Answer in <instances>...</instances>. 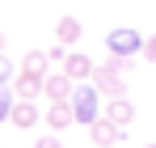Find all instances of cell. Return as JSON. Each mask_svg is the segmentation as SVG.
<instances>
[{"label":"cell","instance_id":"obj_1","mask_svg":"<svg viewBox=\"0 0 156 148\" xmlns=\"http://www.w3.org/2000/svg\"><path fill=\"white\" fill-rule=\"evenodd\" d=\"M122 68H127L122 59H110V64H101V68L93 72V80H89V85H93V89H97L105 102L127 98V80H122Z\"/></svg>","mask_w":156,"mask_h":148},{"label":"cell","instance_id":"obj_2","mask_svg":"<svg viewBox=\"0 0 156 148\" xmlns=\"http://www.w3.org/2000/svg\"><path fill=\"white\" fill-rule=\"evenodd\" d=\"M105 47H110V55L114 59H135V55H144V34L139 30H131V25H118V30H110L105 34Z\"/></svg>","mask_w":156,"mask_h":148},{"label":"cell","instance_id":"obj_3","mask_svg":"<svg viewBox=\"0 0 156 148\" xmlns=\"http://www.w3.org/2000/svg\"><path fill=\"white\" fill-rule=\"evenodd\" d=\"M101 93L93 89V85H76V93H72V114H76L80 127H93L97 119H101Z\"/></svg>","mask_w":156,"mask_h":148},{"label":"cell","instance_id":"obj_4","mask_svg":"<svg viewBox=\"0 0 156 148\" xmlns=\"http://www.w3.org/2000/svg\"><path fill=\"white\" fill-rule=\"evenodd\" d=\"M42 93H47V102H72V93H76V80L68 72H47V80H42Z\"/></svg>","mask_w":156,"mask_h":148},{"label":"cell","instance_id":"obj_5","mask_svg":"<svg viewBox=\"0 0 156 148\" xmlns=\"http://www.w3.org/2000/svg\"><path fill=\"white\" fill-rule=\"evenodd\" d=\"M89 135H93L97 148H110V144H122V140H127V127H114L110 119H97V123L89 127Z\"/></svg>","mask_w":156,"mask_h":148},{"label":"cell","instance_id":"obj_6","mask_svg":"<svg viewBox=\"0 0 156 148\" xmlns=\"http://www.w3.org/2000/svg\"><path fill=\"white\" fill-rule=\"evenodd\" d=\"M63 72L72 76L76 85H84V76H93V72H97V64H93L84 51H68V59H63Z\"/></svg>","mask_w":156,"mask_h":148},{"label":"cell","instance_id":"obj_7","mask_svg":"<svg viewBox=\"0 0 156 148\" xmlns=\"http://www.w3.org/2000/svg\"><path fill=\"white\" fill-rule=\"evenodd\" d=\"M101 119H110L114 127H131V119H135V106H131L127 98H118V102H105Z\"/></svg>","mask_w":156,"mask_h":148},{"label":"cell","instance_id":"obj_8","mask_svg":"<svg viewBox=\"0 0 156 148\" xmlns=\"http://www.w3.org/2000/svg\"><path fill=\"white\" fill-rule=\"evenodd\" d=\"M47 68H51V55H47V51H26V59H21V76H38V80H47Z\"/></svg>","mask_w":156,"mask_h":148},{"label":"cell","instance_id":"obj_9","mask_svg":"<svg viewBox=\"0 0 156 148\" xmlns=\"http://www.w3.org/2000/svg\"><path fill=\"white\" fill-rule=\"evenodd\" d=\"M47 123H51L55 131L72 127V123H76V114H72V102H51V106H47Z\"/></svg>","mask_w":156,"mask_h":148},{"label":"cell","instance_id":"obj_10","mask_svg":"<svg viewBox=\"0 0 156 148\" xmlns=\"http://www.w3.org/2000/svg\"><path fill=\"white\" fill-rule=\"evenodd\" d=\"M13 93H17V102H34L42 93V80L38 76H13Z\"/></svg>","mask_w":156,"mask_h":148},{"label":"cell","instance_id":"obj_11","mask_svg":"<svg viewBox=\"0 0 156 148\" xmlns=\"http://www.w3.org/2000/svg\"><path fill=\"white\" fill-rule=\"evenodd\" d=\"M9 123H13V127H21V131H30V127L38 123V106H34V102H17Z\"/></svg>","mask_w":156,"mask_h":148},{"label":"cell","instance_id":"obj_12","mask_svg":"<svg viewBox=\"0 0 156 148\" xmlns=\"http://www.w3.org/2000/svg\"><path fill=\"white\" fill-rule=\"evenodd\" d=\"M55 38H59V47L80 43V17H59V25H55Z\"/></svg>","mask_w":156,"mask_h":148},{"label":"cell","instance_id":"obj_13","mask_svg":"<svg viewBox=\"0 0 156 148\" xmlns=\"http://www.w3.org/2000/svg\"><path fill=\"white\" fill-rule=\"evenodd\" d=\"M13 106H17V102H13V89H0V123L13 119Z\"/></svg>","mask_w":156,"mask_h":148},{"label":"cell","instance_id":"obj_14","mask_svg":"<svg viewBox=\"0 0 156 148\" xmlns=\"http://www.w3.org/2000/svg\"><path fill=\"white\" fill-rule=\"evenodd\" d=\"M9 80H13V64L0 55V89H9Z\"/></svg>","mask_w":156,"mask_h":148},{"label":"cell","instance_id":"obj_15","mask_svg":"<svg viewBox=\"0 0 156 148\" xmlns=\"http://www.w3.org/2000/svg\"><path fill=\"white\" fill-rule=\"evenodd\" d=\"M47 55H51V64H63V59H68V47L55 43V47H47Z\"/></svg>","mask_w":156,"mask_h":148},{"label":"cell","instance_id":"obj_16","mask_svg":"<svg viewBox=\"0 0 156 148\" xmlns=\"http://www.w3.org/2000/svg\"><path fill=\"white\" fill-rule=\"evenodd\" d=\"M34 148H63V144H59V135H42V140H34Z\"/></svg>","mask_w":156,"mask_h":148},{"label":"cell","instance_id":"obj_17","mask_svg":"<svg viewBox=\"0 0 156 148\" xmlns=\"http://www.w3.org/2000/svg\"><path fill=\"white\" fill-rule=\"evenodd\" d=\"M144 55H148V59L156 64V38H144Z\"/></svg>","mask_w":156,"mask_h":148},{"label":"cell","instance_id":"obj_18","mask_svg":"<svg viewBox=\"0 0 156 148\" xmlns=\"http://www.w3.org/2000/svg\"><path fill=\"white\" fill-rule=\"evenodd\" d=\"M0 55H4V34H0Z\"/></svg>","mask_w":156,"mask_h":148},{"label":"cell","instance_id":"obj_19","mask_svg":"<svg viewBox=\"0 0 156 148\" xmlns=\"http://www.w3.org/2000/svg\"><path fill=\"white\" fill-rule=\"evenodd\" d=\"M144 148H156V144H144Z\"/></svg>","mask_w":156,"mask_h":148}]
</instances>
